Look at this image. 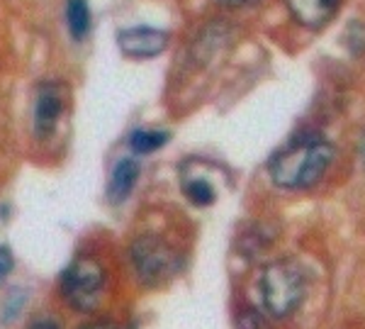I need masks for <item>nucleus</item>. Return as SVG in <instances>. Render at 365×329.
I'll return each mask as SVG.
<instances>
[{
	"instance_id": "obj_15",
	"label": "nucleus",
	"mask_w": 365,
	"mask_h": 329,
	"mask_svg": "<svg viewBox=\"0 0 365 329\" xmlns=\"http://www.w3.org/2000/svg\"><path fill=\"white\" fill-rule=\"evenodd\" d=\"M358 154H361V161H363V166H365V134L361 137V142H358Z\"/></svg>"
},
{
	"instance_id": "obj_8",
	"label": "nucleus",
	"mask_w": 365,
	"mask_h": 329,
	"mask_svg": "<svg viewBox=\"0 0 365 329\" xmlns=\"http://www.w3.org/2000/svg\"><path fill=\"white\" fill-rule=\"evenodd\" d=\"M139 178V163L134 158H120L115 163L113 173H110V183H108V201L113 205L125 203L129 198V193L134 191V183Z\"/></svg>"
},
{
	"instance_id": "obj_16",
	"label": "nucleus",
	"mask_w": 365,
	"mask_h": 329,
	"mask_svg": "<svg viewBox=\"0 0 365 329\" xmlns=\"http://www.w3.org/2000/svg\"><path fill=\"white\" fill-rule=\"evenodd\" d=\"M32 329H56V325H51V322H39V325H34Z\"/></svg>"
},
{
	"instance_id": "obj_2",
	"label": "nucleus",
	"mask_w": 365,
	"mask_h": 329,
	"mask_svg": "<svg viewBox=\"0 0 365 329\" xmlns=\"http://www.w3.org/2000/svg\"><path fill=\"white\" fill-rule=\"evenodd\" d=\"M258 288H261V303L266 313L273 317H287L302 300L304 278L297 266L287 261H275L263 268Z\"/></svg>"
},
{
	"instance_id": "obj_11",
	"label": "nucleus",
	"mask_w": 365,
	"mask_h": 329,
	"mask_svg": "<svg viewBox=\"0 0 365 329\" xmlns=\"http://www.w3.org/2000/svg\"><path fill=\"white\" fill-rule=\"evenodd\" d=\"M182 193H185L187 201L192 205H197V208H207V205L217 201L215 188L205 178H187L185 183H182Z\"/></svg>"
},
{
	"instance_id": "obj_5",
	"label": "nucleus",
	"mask_w": 365,
	"mask_h": 329,
	"mask_svg": "<svg viewBox=\"0 0 365 329\" xmlns=\"http://www.w3.org/2000/svg\"><path fill=\"white\" fill-rule=\"evenodd\" d=\"M170 34L156 27H127L117 32V46L129 59H151L166 51Z\"/></svg>"
},
{
	"instance_id": "obj_3",
	"label": "nucleus",
	"mask_w": 365,
	"mask_h": 329,
	"mask_svg": "<svg viewBox=\"0 0 365 329\" xmlns=\"http://www.w3.org/2000/svg\"><path fill=\"white\" fill-rule=\"evenodd\" d=\"M105 283V273L93 258H76L61 275L63 298L78 310H93L100 300V290Z\"/></svg>"
},
{
	"instance_id": "obj_4",
	"label": "nucleus",
	"mask_w": 365,
	"mask_h": 329,
	"mask_svg": "<svg viewBox=\"0 0 365 329\" xmlns=\"http://www.w3.org/2000/svg\"><path fill=\"white\" fill-rule=\"evenodd\" d=\"M132 261L137 273L141 275V280L149 285H161L178 268V256L158 237L137 239L132 246Z\"/></svg>"
},
{
	"instance_id": "obj_1",
	"label": "nucleus",
	"mask_w": 365,
	"mask_h": 329,
	"mask_svg": "<svg viewBox=\"0 0 365 329\" xmlns=\"http://www.w3.org/2000/svg\"><path fill=\"white\" fill-rule=\"evenodd\" d=\"M334 161V146L324 137L307 134L292 139L285 149L270 158V178L275 186L287 191H302L319 183L322 176L329 171Z\"/></svg>"
},
{
	"instance_id": "obj_12",
	"label": "nucleus",
	"mask_w": 365,
	"mask_h": 329,
	"mask_svg": "<svg viewBox=\"0 0 365 329\" xmlns=\"http://www.w3.org/2000/svg\"><path fill=\"white\" fill-rule=\"evenodd\" d=\"M22 305H25V293L20 290V288H15V290H10V295L5 298L3 303V315H0V320L8 325V322H13L17 315H20Z\"/></svg>"
},
{
	"instance_id": "obj_7",
	"label": "nucleus",
	"mask_w": 365,
	"mask_h": 329,
	"mask_svg": "<svg viewBox=\"0 0 365 329\" xmlns=\"http://www.w3.org/2000/svg\"><path fill=\"white\" fill-rule=\"evenodd\" d=\"M285 5L302 27L322 29L334 20L341 0H285Z\"/></svg>"
},
{
	"instance_id": "obj_17",
	"label": "nucleus",
	"mask_w": 365,
	"mask_h": 329,
	"mask_svg": "<svg viewBox=\"0 0 365 329\" xmlns=\"http://www.w3.org/2000/svg\"><path fill=\"white\" fill-rule=\"evenodd\" d=\"M86 329H108V327H100V325H93V327H86Z\"/></svg>"
},
{
	"instance_id": "obj_6",
	"label": "nucleus",
	"mask_w": 365,
	"mask_h": 329,
	"mask_svg": "<svg viewBox=\"0 0 365 329\" xmlns=\"http://www.w3.org/2000/svg\"><path fill=\"white\" fill-rule=\"evenodd\" d=\"M63 113V93L56 83H42L34 98V134L46 139L54 134L58 117Z\"/></svg>"
},
{
	"instance_id": "obj_9",
	"label": "nucleus",
	"mask_w": 365,
	"mask_h": 329,
	"mask_svg": "<svg viewBox=\"0 0 365 329\" xmlns=\"http://www.w3.org/2000/svg\"><path fill=\"white\" fill-rule=\"evenodd\" d=\"M91 8H88V0H66V25L68 32L76 42L86 37L91 32Z\"/></svg>"
},
{
	"instance_id": "obj_14",
	"label": "nucleus",
	"mask_w": 365,
	"mask_h": 329,
	"mask_svg": "<svg viewBox=\"0 0 365 329\" xmlns=\"http://www.w3.org/2000/svg\"><path fill=\"white\" fill-rule=\"evenodd\" d=\"M217 3H222V5H229V8H244V5H249V3H256V0H217Z\"/></svg>"
},
{
	"instance_id": "obj_13",
	"label": "nucleus",
	"mask_w": 365,
	"mask_h": 329,
	"mask_svg": "<svg viewBox=\"0 0 365 329\" xmlns=\"http://www.w3.org/2000/svg\"><path fill=\"white\" fill-rule=\"evenodd\" d=\"M13 266H15L13 251H10L8 246H0V283L8 278L10 271H13Z\"/></svg>"
},
{
	"instance_id": "obj_10",
	"label": "nucleus",
	"mask_w": 365,
	"mask_h": 329,
	"mask_svg": "<svg viewBox=\"0 0 365 329\" xmlns=\"http://www.w3.org/2000/svg\"><path fill=\"white\" fill-rule=\"evenodd\" d=\"M170 134L163 132V129H137V132H132V137H129V146H132V151H137V154H151V151H158L163 144H168Z\"/></svg>"
}]
</instances>
